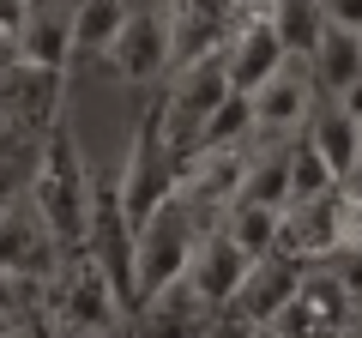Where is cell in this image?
<instances>
[{
    "instance_id": "cell-3",
    "label": "cell",
    "mask_w": 362,
    "mask_h": 338,
    "mask_svg": "<svg viewBox=\"0 0 362 338\" xmlns=\"http://www.w3.org/2000/svg\"><path fill=\"white\" fill-rule=\"evenodd\" d=\"M206 218H211V211L194 206V199L175 187V194L133 230V308H139L145 296H157L169 278L187 272L194 242H199V223H206Z\"/></svg>"
},
{
    "instance_id": "cell-28",
    "label": "cell",
    "mask_w": 362,
    "mask_h": 338,
    "mask_svg": "<svg viewBox=\"0 0 362 338\" xmlns=\"http://www.w3.org/2000/svg\"><path fill=\"white\" fill-rule=\"evenodd\" d=\"M356 133H362V115H356Z\"/></svg>"
},
{
    "instance_id": "cell-14",
    "label": "cell",
    "mask_w": 362,
    "mask_h": 338,
    "mask_svg": "<svg viewBox=\"0 0 362 338\" xmlns=\"http://www.w3.org/2000/svg\"><path fill=\"white\" fill-rule=\"evenodd\" d=\"M230 18H235L230 0H169V73L199 61V54H211V49H223Z\"/></svg>"
},
{
    "instance_id": "cell-13",
    "label": "cell",
    "mask_w": 362,
    "mask_h": 338,
    "mask_svg": "<svg viewBox=\"0 0 362 338\" xmlns=\"http://www.w3.org/2000/svg\"><path fill=\"white\" fill-rule=\"evenodd\" d=\"M61 260L66 254L49 235V223L37 218L30 194L13 199V206H0V266H13V272H25V278H54Z\"/></svg>"
},
{
    "instance_id": "cell-12",
    "label": "cell",
    "mask_w": 362,
    "mask_h": 338,
    "mask_svg": "<svg viewBox=\"0 0 362 338\" xmlns=\"http://www.w3.org/2000/svg\"><path fill=\"white\" fill-rule=\"evenodd\" d=\"M247 254L242 247H235V235L223 230L218 223V211H211L206 223H199V242H194V260H187V278H194V290L199 296H206V308L218 314L223 302L235 296V290H242V278H247Z\"/></svg>"
},
{
    "instance_id": "cell-25",
    "label": "cell",
    "mask_w": 362,
    "mask_h": 338,
    "mask_svg": "<svg viewBox=\"0 0 362 338\" xmlns=\"http://www.w3.org/2000/svg\"><path fill=\"white\" fill-rule=\"evenodd\" d=\"M338 194H344V199H356V206H362V163H356V169H350L344 182H338Z\"/></svg>"
},
{
    "instance_id": "cell-19",
    "label": "cell",
    "mask_w": 362,
    "mask_h": 338,
    "mask_svg": "<svg viewBox=\"0 0 362 338\" xmlns=\"http://www.w3.org/2000/svg\"><path fill=\"white\" fill-rule=\"evenodd\" d=\"M133 0H73V66H103Z\"/></svg>"
},
{
    "instance_id": "cell-1",
    "label": "cell",
    "mask_w": 362,
    "mask_h": 338,
    "mask_svg": "<svg viewBox=\"0 0 362 338\" xmlns=\"http://www.w3.org/2000/svg\"><path fill=\"white\" fill-rule=\"evenodd\" d=\"M30 206L49 223V235L61 242V254L85 247V223H90V169L78 151V133L66 121V109L49 121V133L37 139V163H30Z\"/></svg>"
},
{
    "instance_id": "cell-21",
    "label": "cell",
    "mask_w": 362,
    "mask_h": 338,
    "mask_svg": "<svg viewBox=\"0 0 362 338\" xmlns=\"http://www.w3.org/2000/svg\"><path fill=\"white\" fill-rule=\"evenodd\" d=\"M266 18H272V30L284 37L290 54H308L314 37L326 30V6L320 0H266Z\"/></svg>"
},
{
    "instance_id": "cell-26",
    "label": "cell",
    "mask_w": 362,
    "mask_h": 338,
    "mask_svg": "<svg viewBox=\"0 0 362 338\" xmlns=\"http://www.w3.org/2000/svg\"><path fill=\"white\" fill-rule=\"evenodd\" d=\"M13 145H30L25 133H13V127H0V151H13Z\"/></svg>"
},
{
    "instance_id": "cell-11",
    "label": "cell",
    "mask_w": 362,
    "mask_h": 338,
    "mask_svg": "<svg viewBox=\"0 0 362 338\" xmlns=\"http://www.w3.org/2000/svg\"><path fill=\"white\" fill-rule=\"evenodd\" d=\"M344 242V194H314V199H290L284 218H278V247L296 254L302 266L326 260L332 247Z\"/></svg>"
},
{
    "instance_id": "cell-9",
    "label": "cell",
    "mask_w": 362,
    "mask_h": 338,
    "mask_svg": "<svg viewBox=\"0 0 362 338\" xmlns=\"http://www.w3.org/2000/svg\"><path fill=\"white\" fill-rule=\"evenodd\" d=\"M109 66H115L127 85L169 78V0H133L127 25H121L115 49H109Z\"/></svg>"
},
{
    "instance_id": "cell-5",
    "label": "cell",
    "mask_w": 362,
    "mask_h": 338,
    "mask_svg": "<svg viewBox=\"0 0 362 338\" xmlns=\"http://www.w3.org/2000/svg\"><path fill=\"white\" fill-rule=\"evenodd\" d=\"M235 85H230V66H223V49H211V54H199V61H187V66H175L169 73V85H163V133H169V151H175V169H181V157H194V145H199V127L211 121V109L230 97Z\"/></svg>"
},
{
    "instance_id": "cell-6",
    "label": "cell",
    "mask_w": 362,
    "mask_h": 338,
    "mask_svg": "<svg viewBox=\"0 0 362 338\" xmlns=\"http://www.w3.org/2000/svg\"><path fill=\"white\" fill-rule=\"evenodd\" d=\"M296 284H302V260L296 254H284V247L259 254V260L247 266L242 290L211 314V332H266V320L296 296Z\"/></svg>"
},
{
    "instance_id": "cell-16",
    "label": "cell",
    "mask_w": 362,
    "mask_h": 338,
    "mask_svg": "<svg viewBox=\"0 0 362 338\" xmlns=\"http://www.w3.org/2000/svg\"><path fill=\"white\" fill-rule=\"evenodd\" d=\"M133 326H139V332H211V308L194 290V278L181 272V278H169L157 296H145L139 308H133Z\"/></svg>"
},
{
    "instance_id": "cell-20",
    "label": "cell",
    "mask_w": 362,
    "mask_h": 338,
    "mask_svg": "<svg viewBox=\"0 0 362 338\" xmlns=\"http://www.w3.org/2000/svg\"><path fill=\"white\" fill-rule=\"evenodd\" d=\"M278 218H284V206H259V199H230V206H218V223L235 235V247H242L247 260H259V254L278 247Z\"/></svg>"
},
{
    "instance_id": "cell-27",
    "label": "cell",
    "mask_w": 362,
    "mask_h": 338,
    "mask_svg": "<svg viewBox=\"0 0 362 338\" xmlns=\"http://www.w3.org/2000/svg\"><path fill=\"white\" fill-rule=\"evenodd\" d=\"M350 332H362V296H350Z\"/></svg>"
},
{
    "instance_id": "cell-2",
    "label": "cell",
    "mask_w": 362,
    "mask_h": 338,
    "mask_svg": "<svg viewBox=\"0 0 362 338\" xmlns=\"http://www.w3.org/2000/svg\"><path fill=\"white\" fill-rule=\"evenodd\" d=\"M49 320H54V332H66V338H103V332L133 326V308L115 290V278L78 247V254H66V260L54 266V278H49Z\"/></svg>"
},
{
    "instance_id": "cell-24",
    "label": "cell",
    "mask_w": 362,
    "mask_h": 338,
    "mask_svg": "<svg viewBox=\"0 0 362 338\" xmlns=\"http://www.w3.org/2000/svg\"><path fill=\"white\" fill-rule=\"evenodd\" d=\"M320 6H326V18H332V25L362 30V0H320Z\"/></svg>"
},
{
    "instance_id": "cell-4",
    "label": "cell",
    "mask_w": 362,
    "mask_h": 338,
    "mask_svg": "<svg viewBox=\"0 0 362 338\" xmlns=\"http://www.w3.org/2000/svg\"><path fill=\"white\" fill-rule=\"evenodd\" d=\"M175 182H181V169H175V151H169V133H163V103L151 97V103L139 109V121H133L127 163H121V175H115L121 211H127L133 230H139V223L175 194Z\"/></svg>"
},
{
    "instance_id": "cell-7",
    "label": "cell",
    "mask_w": 362,
    "mask_h": 338,
    "mask_svg": "<svg viewBox=\"0 0 362 338\" xmlns=\"http://www.w3.org/2000/svg\"><path fill=\"white\" fill-rule=\"evenodd\" d=\"M314 103H320V85H314L308 54H284V66L266 73L254 91H247L254 139H290V133H302V121L314 115Z\"/></svg>"
},
{
    "instance_id": "cell-23",
    "label": "cell",
    "mask_w": 362,
    "mask_h": 338,
    "mask_svg": "<svg viewBox=\"0 0 362 338\" xmlns=\"http://www.w3.org/2000/svg\"><path fill=\"white\" fill-rule=\"evenodd\" d=\"M37 13V0H0V37H18Z\"/></svg>"
},
{
    "instance_id": "cell-17",
    "label": "cell",
    "mask_w": 362,
    "mask_h": 338,
    "mask_svg": "<svg viewBox=\"0 0 362 338\" xmlns=\"http://www.w3.org/2000/svg\"><path fill=\"white\" fill-rule=\"evenodd\" d=\"M13 61H30V66H73V0L54 6V0H37L30 25L13 37Z\"/></svg>"
},
{
    "instance_id": "cell-8",
    "label": "cell",
    "mask_w": 362,
    "mask_h": 338,
    "mask_svg": "<svg viewBox=\"0 0 362 338\" xmlns=\"http://www.w3.org/2000/svg\"><path fill=\"white\" fill-rule=\"evenodd\" d=\"M61 109H66V73L61 66H30V61L0 66V127L25 133V139H42Z\"/></svg>"
},
{
    "instance_id": "cell-18",
    "label": "cell",
    "mask_w": 362,
    "mask_h": 338,
    "mask_svg": "<svg viewBox=\"0 0 362 338\" xmlns=\"http://www.w3.org/2000/svg\"><path fill=\"white\" fill-rule=\"evenodd\" d=\"M308 66H314V85H320L326 97H350L362 85V30L326 18V30L308 49Z\"/></svg>"
},
{
    "instance_id": "cell-10",
    "label": "cell",
    "mask_w": 362,
    "mask_h": 338,
    "mask_svg": "<svg viewBox=\"0 0 362 338\" xmlns=\"http://www.w3.org/2000/svg\"><path fill=\"white\" fill-rule=\"evenodd\" d=\"M284 37L272 30V18H266V6H235V18H230V37H223V66H230V85L235 91H254L266 73H278L284 66Z\"/></svg>"
},
{
    "instance_id": "cell-22",
    "label": "cell",
    "mask_w": 362,
    "mask_h": 338,
    "mask_svg": "<svg viewBox=\"0 0 362 338\" xmlns=\"http://www.w3.org/2000/svg\"><path fill=\"white\" fill-rule=\"evenodd\" d=\"M332 187H338V175L326 169V157L296 133V145H290V199H314V194H332Z\"/></svg>"
},
{
    "instance_id": "cell-15",
    "label": "cell",
    "mask_w": 362,
    "mask_h": 338,
    "mask_svg": "<svg viewBox=\"0 0 362 338\" xmlns=\"http://www.w3.org/2000/svg\"><path fill=\"white\" fill-rule=\"evenodd\" d=\"M302 139L314 145V151L326 157V169H332L338 182H344L350 169L362 163V133H356V109L338 103V97L320 91V103H314V115L302 121Z\"/></svg>"
}]
</instances>
